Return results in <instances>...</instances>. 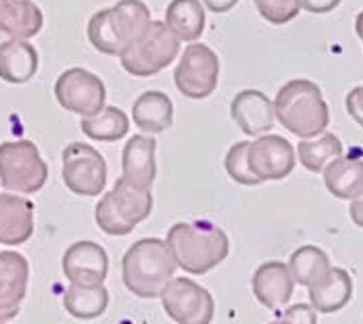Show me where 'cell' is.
Listing matches in <instances>:
<instances>
[{"mask_svg": "<svg viewBox=\"0 0 363 324\" xmlns=\"http://www.w3.org/2000/svg\"><path fill=\"white\" fill-rule=\"evenodd\" d=\"M4 42H9V38H6L4 34H2V32H0V46H2Z\"/></svg>", "mask_w": 363, "mask_h": 324, "instance_id": "38", "label": "cell"}, {"mask_svg": "<svg viewBox=\"0 0 363 324\" xmlns=\"http://www.w3.org/2000/svg\"><path fill=\"white\" fill-rule=\"evenodd\" d=\"M353 297V279L345 268H332L326 276L309 287V301L318 314L340 312Z\"/></svg>", "mask_w": 363, "mask_h": 324, "instance_id": "20", "label": "cell"}, {"mask_svg": "<svg viewBox=\"0 0 363 324\" xmlns=\"http://www.w3.org/2000/svg\"><path fill=\"white\" fill-rule=\"evenodd\" d=\"M165 314L180 324H209L216 316L213 295L192 279L174 276L161 293Z\"/></svg>", "mask_w": 363, "mask_h": 324, "instance_id": "11", "label": "cell"}, {"mask_svg": "<svg viewBox=\"0 0 363 324\" xmlns=\"http://www.w3.org/2000/svg\"><path fill=\"white\" fill-rule=\"evenodd\" d=\"M178 264L167 243L148 237L136 241L121 259V279L125 288L140 299H157L176 276Z\"/></svg>", "mask_w": 363, "mask_h": 324, "instance_id": "1", "label": "cell"}, {"mask_svg": "<svg viewBox=\"0 0 363 324\" xmlns=\"http://www.w3.org/2000/svg\"><path fill=\"white\" fill-rule=\"evenodd\" d=\"M34 234V203L19 193H0V245L17 247Z\"/></svg>", "mask_w": 363, "mask_h": 324, "instance_id": "15", "label": "cell"}, {"mask_svg": "<svg viewBox=\"0 0 363 324\" xmlns=\"http://www.w3.org/2000/svg\"><path fill=\"white\" fill-rule=\"evenodd\" d=\"M249 143L251 141H240V143L232 144L225 153L223 166H225L228 176L234 182H238L242 186H257V184H261V180L255 176L251 163H249Z\"/></svg>", "mask_w": 363, "mask_h": 324, "instance_id": "29", "label": "cell"}, {"mask_svg": "<svg viewBox=\"0 0 363 324\" xmlns=\"http://www.w3.org/2000/svg\"><path fill=\"white\" fill-rule=\"evenodd\" d=\"M330 266L332 264H330L328 253L315 245L298 247L296 252H292L291 259H289V270H291L294 283L307 288L320 283L326 276Z\"/></svg>", "mask_w": 363, "mask_h": 324, "instance_id": "27", "label": "cell"}, {"mask_svg": "<svg viewBox=\"0 0 363 324\" xmlns=\"http://www.w3.org/2000/svg\"><path fill=\"white\" fill-rule=\"evenodd\" d=\"M165 23L180 42H196L207 23L205 6L201 0H172L165 11Z\"/></svg>", "mask_w": 363, "mask_h": 324, "instance_id": "24", "label": "cell"}, {"mask_svg": "<svg viewBox=\"0 0 363 324\" xmlns=\"http://www.w3.org/2000/svg\"><path fill=\"white\" fill-rule=\"evenodd\" d=\"M342 0H298L301 11L313 13V15H324V13H332Z\"/></svg>", "mask_w": 363, "mask_h": 324, "instance_id": "33", "label": "cell"}, {"mask_svg": "<svg viewBox=\"0 0 363 324\" xmlns=\"http://www.w3.org/2000/svg\"><path fill=\"white\" fill-rule=\"evenodd\" d=\"M17 314H19V312H15V310H9V308H2V306H0V323H9V320H13Z\"/></svg>", "mask_w": 363, "mask_h": 324, "instance_id": "36", "label": "cell"}, {"mask_svg": "<svg viewBox=\"0 0 363 324\" xmlns=\"http://www.w3.org/2000/svg\"><path fill=\"white\" fill-rule=\"evenodd\" d=\"M355 32H357V36L362 40L363 44V11L362 13H357V17H355Z\"/></svg>", "mask_w": 363, "mask_h": 324, "instance_id": "37", "label": "cell"}, {"mask_svg": "<svg viewBox=\"0 0 363 324\" xmlns=\"http://www.w3.org/2000/svg\"><path fill=\"white\" fill-rule=\"evenodd\" d=\"M63 182L73 195L96 197L107 186V161L88 143H69L63 148Z\"/></svg>", "mask_w": 363, "mask_h": 324, "instance_id": "9", "label": "cell"}, {"mask_svg": "<svg viewBox=\"0 0 363 324\" xmlns=\"http://www.w3.org/2000/svg\"><path fill=\"white\" fill-rule=\"evenodd\" d=\"M152 212L150 188L136 186L123 176L115 182L94 210V220L99 228L109 237H125Z\"/></svg>", "mask_w": 363, "mask_h": 324, "instance_id": "5", "label": "cell"}, {"mask_svg": "<svg viewBox=\"0 0 363 324\" xmlns=\"http://www.w3.org/2000/svg\"><path fill=\"white\" fill-rule=\"evenodd\" d=\"M259 15L272 26H286L301 13L298 0H253Z\"/></svg>", "mask_w": 363, "mask_h": 324, "instance_id": "30", "label": "cell"}, {"mask_svg": "<svg viewBox=\"0 0 363 324\" xmlns=\"http://www.w3.org/2000/svg\"><path fill=\"white\" fill-rule=\"evenodd\" d=\"M230 115L234 124L247 134V136H259L265 134L274 128L276 124V111H274V101L257 90V88H247L240 90L230 105Z\"/></svg>", "mask_w": 363, "mask_h": 324, "instance_id": "14", "label": "cell"}, {"mask_svg": "<svg viewBox=\"0 0 363 324\" xmlns=\"http://www.w3.org/2000/svg\"><path fill=\"white\" fill-rule=\"evenodd\" d=\"M349 216H351V220H353L359 228H363V195H359L357 199L351 201Z\"/></svg>", "mask_w": 363, "mask_h": 324, "instance_id": "35", "label": "cell"}, {"mask_svg": "<svg viewBox=\"0 0 363 324\" xmlns=\"http://www.w3.org/2000/svg\"><path fill=\"white\" fill-rule=\"evenodd\" d=\"M338 155H342V143L332 132H322L313 139H301L296 146V159L311 174H320Z\"/></svg>", "mask_w": 363, "mask_h": 324, "instance_id": "28", "label": "cell"}, {"mask_svg": "<svg viewBox=\"0 0 363 324\" xmlns=\"http://www.w3.org/2000/svg\"><path fill=\"white\" fill-rule=\"evenodd\" d=\"M294 285L296 283L289 270V264L276 261V259L261 264L255 270L253 281H251L255 299L267 310L284 308L291 301Z\"/></svg>", "mask_w": 363, "mask_h": 324, "instance_id": "16", "label": "cell"}, {"mask_svg": "<svg viewBox=\"0 0 363 324\" xmlns=\"http://www.w3.org/2000/svg\"><path fill=\"white\" fill-rule=\"evenodd\" d=\"M63 274L72 285H103L109 274V255L94 241H77L63 253Z\"/></svg>", "mask_w": 363, "mask_h": 324, "instance_id": "13", "label": "cell"}, {"mask_svg": "<svg viewBox=\"0 0 363 324\" xmlns=\"http://www.w3.org/2000/svg\"><path fill=\"white\" fill-rule=\"evenodd\" d=\"M219 80L218 55L203 42H190L174 72V84L184 97L201 101L216 92Z\"/></svg>", "mask_w": 363, "mask_h": 324, "instance_id": "8", "label": "cell"}, {"mask_svg": "<svg viewBox=\"0 0 363 324\" xmlns=\"http://www.w3.org/2000/svg\"><path fill=\"white\" fill-rule=\"evenodd\" d=\"M44 28V13L34 0H0V32L9 40H30Z\"/></svg>", "mask_w": 363, "mask_h": 324, "instance_id": "18", "label": "cell"}, {"mask_svg": "<svg viewBox=\"0 0 363 324\" xmlns=\"http://www.w3.org/2000/svg\"><path fill=\"white\" fill-rule=\"evenodd\" d=\"M63 308L77 320H92L107 312L109 291L105 285H72L63 295Z\"/></svg>", "mask_w": 363, "mask_h": 324, "instance_id": "25", "label": "cell"}, {"mask_svg": "<svg viewBox=\"0 0 363 324\" xmlns=\"http://www.w3.org/2000/svg\"><path fill=\"white\" fill-rule=\"evenodd\" d=\"M276 119L298 139H313L326 132L330 109L322 88L311 80L286 82L274 99Z\"/></svg>", "mask_w": 363, "mask_h": 324, "instance_id": "3", "label": "cell"}, {"mask_svg": "<svg viewBox=\"0 0 363 324\" xmlns=\"http://www.w3.org/2000/svg\"><path fill=\"white\" fill-rule=\"evenodd\" d=\"M249 163L253 174L261 182L284 180L296 166V155L284 136L278 134H259L249 143Z\"/></svg>", "mask_w": 363, "mask_h": 324, "instance_id": "12", "label": "cell"}, {"mask_svg": "<svg viewBox=\"0 0 363 324\" xmlns=\"http://www.w3.org/2000/svg\"><path fill=\"white\" fill-rule=\"evenodd\" d=\"M328 193L342 201H353L363 195V159L338 155L322 170Z\"/></svg>", "mask_w": 363, "mask_h": 324, "instance_id": "23", "label": "cell"}, {"mask_svg": "<svg viewBox=\"0 0 363 324\" xmlns=\"http://www.w3.org/2000/svg\"><path fill=\"white\" fill-rule=\"evenodd\" d=\"M178 268L188 274H207L230 253L228 234L211 222H178L165 239Z\"/></svg>", "mask_w": 363, "mask_h": 324, "instance_id": "2", "label": "cell"}, {"mask_svg": "<svg viewBox=\"0 0 363 324\" xmlns=\"http://www.w3.org/2000/svg\"><path fill=\"white\" fill-rule=\"evenodd\" d=\"M284 320L289 323H305V324H313L318 320V312L311 303H296V306H291L284 316Z\"/></svg>", "mask_w": 363, "mask_h": 324, "instance_id": "31", "label": "cell"}, {"mask_svg": "<svg viewBox=\"0 0 363 324\" xmlns=\"http://www.w3.org/2000/svg\"><path fill=\"white\" fill-rule=\"evenodd\" d=\"M55 99L65 111L88 117L107 105V88L96 73L84 68H69L55 82Z\"/></svg>", "mask_w": 363, "mask_h": 324, "instance_id": "10", "label": "cell"}, {"mask_svg": "<svg viewBox=\"0 0 363 324\" xmlns=\"http://www.w3.org/2000/svg\"><path fill=\"white\" fill-rule=\"evenodd\" d=\"M82 132L90 141H101V143H115L128 136L130 130V119L125 111L113 105H105L99 113L82 117L79 124Z\"/></svg>", "mask_w": 363, "mask_h": 324, "instance_id": "26", "label": "cell"}, {"mask_svg": "<svg viewBox=\"0 0 363 324\" xmlns=\"http://www.w3.org/2000/svg\"><path fill=\"white\" fill-rule=\"evenodd\" d=\"M157 141L152 136L134 134L121 153V170L123 178L136 186L150 188L157 180Z\"/></svg>", "mask_w": 363, "mask_h": 324, "instance_id": "17", "label": "cell"}, {"mask_svg": "<svg viewBox=\"0 0 363 324\" xmlns=\"http://www.w3.org/2000/svg\"><path fill=\"white\" fill-rule=\"evenodd\" d=\"M201 2L211 13H228L238 4V0H201Z\"/></svg>", "mask_w": 363, "mask_h": 324, "instance_id": "34", "label": "cell"}, {"mask_svg": "<svg viewBox=\"0 0 363 324\" xmlns=\"http://www.w3.org/2000/svg\"><path fill=\"white\" fill-rule=\"evenodd\" d=\"M180 53V38L165 21H150L130 46L119 53V63L134 77H150L169 68Z\"/></svg>", "mask_w": 363, "mask_h": 324, "instance_id": "6", "label": "cell"}, {"mask_svg": "<svg viewBox=\"0 0 363 324\" xmlns=\"http://www.w3.org/2000/svg\"><path fill=\"white\" fill-rule=\"evenodd\" d=\"M40 55L30 40H9L0 46V80L26 84L36 75Z\"/></svg>", "mask_w": 363, "mask_h": 324, "instance_id": "21", "label": "cell"}, {"mask_svg": "<svg viewBox=\"0 0 363 324\" xmlns=\"http://www.w3.org/2000/svg\"><path fill=\"white\" fill-rule=\"evenodd\" d=\"M150 21V11L143 0H119L90 17L86 34L99 53L119 57V53L140 36Z\"/></svg>", "mask_w": 363, "mask_h": 324, "instance_id": "4", "label": "cell"}, {"mask_svg": "<svg viewBox=\"0 0 363 324\" xmlns=\"http://www.w3.org/2000/svg\"><path fill=\"white\" fill-rule=\"evenodd\" d=\"M30 264L17 252H0V306L19 312L28 295Z\"/></svg>", "mask_w": 363, "mask_h": 324, "instance_id": "19", "label": "cell"}, {"mask_svg": "<svg viewBox=\"0 0 363 324\" xmlns=\"http://www.w3.org/2000/svg\"><path fill=\"white\" fill-rule=\"evenodd\" d=\"M48 180V166L28 139L0 143V184L9 193L36 195Z\"/></svg>", "mask_w": 363, "mask_h": 324, "instance_id": "7", "label": "cell"}, {"mask_svg": "<svg viewBox=\"0 0 363 324\" xmlns=\"http://www.w3.org/2000/svg\"><path fill=\"white\" fill-rule=\"evenodd\" d=\"M132 122L146 134H159L169 130L174 124L172 99L165 92L146 90L132 105Z\"/></svg>", "mask_w": 363, "mask_h": 324, "instance_id": "22", "label": "cell"}, {"mask_svg": "<svg viewBox=\"0 0 363 324\" xmlns=\"http://www.w3.org/2000/svg\"><path fill=\"white\" fill-rule=\"evenodd\" d=\"M345 103H347L349 115L363 128V86H355L353 90H349Z\"/></svg>", "mask_w": 363, "mask_h": 324, "instance_id": "32", "label": "cell"}]
</instances>
